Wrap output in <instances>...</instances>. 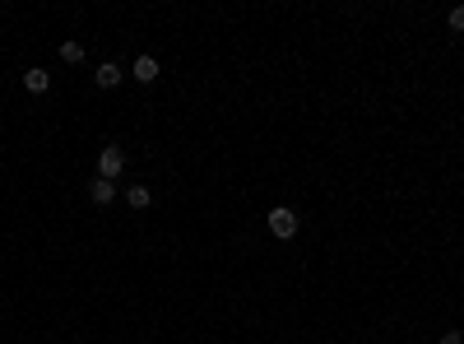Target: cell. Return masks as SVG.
I'll use <instances>...</instances> for the list:
<instances>
[{"instance_id": "1", "label": "cell", "mask_w": 464, "mask_h": 344, "mask_svg": "<svg viewBox=\"0 0 464 344\" xmlns=\"http://www.w3.org/2000/svg\"><path fill=\"white\" fill-rule=\"evenodd\" d=\"M121 167H126V154H121V145H107V149L98 154V177L116 182V177H121Z\"/></svg>"}, {"instance_id": "2", "label": "cell", "mask_w": 464, "mask_h": 344, "mask_svg": "<svg viewBox=\"0 0 464 344\" xmlns=\"http://www.w3.org/2000/svg\"><path fill=\"white\" fill-rule=\"evenodd\" d=\"M269 233L288 242V237L298 233V214H293V210H283V205H279V210H269Z\"/></svg>"}, {"instance_id": "3", "label": "cell", "mask_w": 464, "mask_h": 344, "mask_svg": "<svg viewBox=\"0 0 464 344\" xmlns=\"http://www.w3.org/2000/svg\"><path fill=\"white\" fill-rule=\"evenodd\" d=\"M89 200H93V205H111V200H116V182L93 177V182H89Z\"/></svg>"}, {"instance_id": "4", "label": "cell", "mask_w": 464, "mask_h": 344, "mask_svg": "<svg viewBox=\"0 0 464 344\" xmlns=\"http://www.w3.org/2000/svg\"><path fill=\"white\" fill-rule=\"evenodd\" d=\"M130 75L140 79V84H154V79H158V61H154V56H135Z\"/></svg>"}, {"instance_id": "5", "label": "cell", "mask_w": 464, "mask_h": 344, "mask_svg": "<svg viewBox=\"0 0 464 344\" xmlns=\"http://www.w3.org/2000/svg\"><path fill=\"white\" fill-rule=\"evenodd\" d=\"M23 89H28V93H47V89H51V75H47L42 66L23 70Z\"/></svg>"}, {"instance_id": "6", "label": "cell", "mask_w": 464, "mask_h": 344, "mask_svg": "<svg viewBox=\"0 0 464 344\" xmlns=\"http://www.w3.org/2000/svg\"><path fill=\"white\" fill-rule=\"evenodd\" d=\"M93 79H98V89H116V84H121V66H116V61H102Z\"/></svg>"}, {"instance_id": "7", "label": "cell", "mask_w": 464, "mask_h": 344, "mask_svg": "<svg viewBox=\"0 0 464 344\" xmlns=\"http://www.w3.org/2000/svg\"><path fill=\"white\" fill-rule=\"evenodd\" d=\"M126 200H130V210H149V205H154V191H149V186H130Z\"/></svg>"}, {"instance_id": "8", "label": "cell", "mask_w": 464, "mask_h": 344, "mask_svg": "<svg viewBox=\"0 0 464 344\" xmlns=\"http://www.w3.org/2000/svg\"><path fill=\"white\" fill-rule=\"evenodd\" d=\"M61 61L79 66V61H84V42H61Z\"/></svg>"}, {"instance_id": "9", "label": "cell", "mask_w": 464, "mask_h": 344, "mask_svg": "<svg viewBox=\"0 0 464 344\" xmlns=\"http://www.w3.org/2000/svg\"><path fill=\"white\" fill-rule=\"evenodd\" d=\"M446 28H451V33H464V5H455V10L446 14Z\"/></svg>"}, {"instance_id": "10", "label": "cell", "mask_w": 464, "mask_h": 344, "mask_svg": "<svg viewBox=\"0 0 464 344\" xmlns=\"http://www.w3.org/2000/svg\"><path fill=\"white\" fill-rule=\"evenodd\" d=\"M441 344H464V335H460V331H446V335H441Z\"/></svg>"}]
</instances>
